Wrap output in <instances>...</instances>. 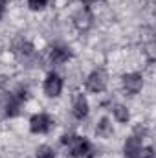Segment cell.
Here are the masks:
<instances>
[{
	"label": "cell",
	"mask_w": 156,
	"mask_h": 158,
	"mask_svg": "<svg viewBox=\"0 0 156 158\" xmlns=\"http://www.w3.org/2000/svg\"><path fill=\"white\" fill-rule=\"evenodd\" d=\"M70 57H72V52H70L68 48H63V46H55V48H51V52H50V61H51L53 64H63V63H66Z\"/></svg>",
	"instance_id": "obj_9"
},
{
	"label": "cell",
	"mask_w": 156,
	"mask_h": 158,
	"mask_svg": "<svg viewBox=\"0 0 156 158\" xmlns=\"http://www.w3.org/2000/svg\"><path fill=\"white\" fill-rule=\"evenodd\" d=\"M83 2H86V4H88V2H94V0H83Z\"/></svg>",
	"instance_id": "obj_18"
},
{
	"label": "cell",
	"mask_w": 156,
	"mask_h": 158,
	"mask_svg": "<svg viewBox=\"0 0 156 158\" xmlns=\"http://www.w3.org/2000/svg\"><path fill=\"white\" fill-rule=\"evenodd\" d=\"M48 4V0H28V6L33 9V11H39V9H44Z\"/></svg>",
	"instance_id": "obj_15"
},
{
	"label": "cell",
	"mask_w": 156,
	"mask_h": 158,
	"mask_svg": "<svg viewBox=\"0 0 156 158\" xmlns=\"http://www.w3.org/2000/svg\"><path fill=\"white\" fill-rule=\"evenodd\" d=\"M63 90V79L57 74H48V77L44 81V92L50 98H57Z\"/></svg>",
	"instance_id": "obj_4"
},
{
	"label": "cell",
	"mask_w": 156,
	"mask_h": 158,
	"mask_svg": "<svg viewBox=\"0 0 156 158\" xmlns=\"http://www.w3.org/2000/svg\"><path fill=\"white\" fill-rule=\"evenodd\" d=\"M123 86H125L127 92L138 94V92L142 90V86H143V77H142V74H127V76L123 77Z\"/></svg>",
	"instance_id": "obj_7"
},
{
	"label": "cell",
	"mask_w": 156,
	"mask_h": 158,
	"mask_svg": "<svg viewBox=\"0 0 156 158\" xmlns=\"http://www.w3.org/2000/svg\"><path fill=\"white\" fill-rule=\"evenodd\" d=\"M37 158H55V153H53L51 147H48V145H40L39 149H37Z\"/></svg>",
	"instance_id": "obj_13"
},
{
	"label": "cell",
	"mask_w": 156,
	"mask_h": 158,
	"mask_svg": "<svg viewBox=\"0 0 156 158\" xmlns=\"http://www.w3.org/2000/svg\"><path fill=\"white\" fill-rule=\"evenodd\" d=\"M30 129L35 134H44L51 129V119H50L48 114H35L30 119Z\"/></svg>",
	"instance_id": "obj_3"
},
{
	"label": "cell",
	"mask_w": 156,
	"mask_h": 158,
	"mask_svg": "<svg viewBox=\"0 0 156 158\" xmlns=\"http://www.w3.org/2000/svg\"><path fill=\"white\" fill-rule=\"evenodd\" d=\"M63 143L68 145L70 155L76 158L86 156L88 151H90V143L84 138H81V136H63Z\"/></svg>",
	"instance_id": "obj_1"
},
{
	"label": "cell",
	"mask_w": 156,
	"mask_h": 158,
	"mask_svg": "<svg viewBox=\"0 0 156 158\" xmlns=\"http://www.w3.org/2000/svg\"><path fill=\"white\" fill-rule=\"evenodd\" d=\"M86 88L90 92H103L107 88V74L103 70H94L86 79Z\"/></svg>",
	"instance_id": "obj_2"
},
{
	"label": "cell",
	"mask_w": 156,
	"mask_h": 158,
	"mask_svg": "<svg viewBox=\"0 0 156 158\" xmlns=\"http://www.w3.org/2000/svg\"><path fill=\"white\" fill-rule=\"evenodd\" d=\"M74 116L77 119H83L86 118V114H88V101H86V98L83 96V94H76L74 96Z\"/></svg>",
	"instance_id": "obj_8"
},
{
	"label": "cell",
	"mask_w": 156,
	"mask_h": 158,
	"mask_svg": "<svg viewBox=\"0 0 156 158\" xmlns=\"http://www.w3.org/2000/svg\"><path fill=\"white\" fill-rule=\"evenodd\" d=\"M92 20H94V17H92V13H90L88 7H81L77 13L74 15V24H76V28L81 30V31L88 30L92 26Z\"/></svg>",
	"instance_id": "obj_6"
},
{
	"label": "cell",
	"mask_w": 156,
	"mask_h": 158,
	"mask_svg": "<svg viewBox=\"0 0 156 158\" xmlns=\"http://www.w3.org/2000/svg\"><path fill=\"white\" fill-rule=\"evenodd\" d=\"M134 132H136V134H134V136H138V138H140V140H142V138H143V136H145V134H147V129H145V127H140V125H138V127H136V129H134Z\"/></svg>",
	"instance_id": "obj_16"
},
{
	"label": "cell",
	"mask_w": 156,
	"mask_h": 158,
	"mask_svg": "<svg viewBox=\"0 0 156 158\" xmlns=\"http://www.w3.org/2000/svg\"><path fill=\"white\" fill-rule=\"evenodd\" d=\"M134 158H154V151H153V147H142Z\"/></svg>",
	"instance_id": "obj_14"
},
{
	"label": "cell",
	"mask_w": 156,
	"mask_h": 158,
	"mask_svg": "<svg viewBox=\"0 0 156 158\" xmlns=\"http://www.w3.org/2000/svg\"><path fill=\"white\" fill-rule=\"evenodd\" d=\"M112 132H114V131H112V123H110L107 118H103L99 123H97V127H96V134L101 136V138H110Z\"/></svg>",
	"instance_id": "obj_11"
},
{
	"label": "cell",
	"mask_w": 156,
	"mask_h": 158,
	"mask_svg": "<svg viewBox=\"0 0 156 158\" xmlns=\"http://www.w3.org/2000/svg\"><path fill=\"white\" fill-rule=\"evenodd\" d=\"M114 118H116L119 123H127V121H129V110H127V107L116 105V107H114Z\"/></svg>",
	"instance_id": "obj_12"
},
{
	"label": "cell",
	"mask_w": 156,
	"mask_h": 158,
	"mask_svg": "<svg viewBox=\"0 0 156 158\" xmlns=\"http://www.w3.org/2000/svg\"><path fill=\"white\" fill-rule=\"evenodd\" d=\"M11 48H13V52L17 53V55H20V57H31L35 52V48H33V44L30 42L28 39H24V37H17V39L13 40V44H11Z\"/></svg>",
	"instance_id": "obj_5"
},
{
	"label": "cell",
	"mask_w": 156,
	"mask_h": 158,
	"mask_svg": "<svg viewBox=\"0 0 156 158\" xmlns=\"http://www.w3.org/2000/svg\"><path fill=\"white\" fill-rule=\"evenodd\" d=\"M140 149H142V140H140L138 136H130V138H127L125 147H123L125 156H127V158H134V156H136V153H138Z\"/></svg>",
	"instance_id": "obj_10"
},
{
	"label": "cell",
	"mask_w": 156,
	"mask_h": 158,
	"mask_svg": "<svg viewBox=\"0 0 156 158\" xmlns=\"http://www.w3.org/2000/svg\"><path fill=\"white\" fill-rule=\"evenodd\" d=\"M4 11H6V2H4V0H0V19L4 17Z\"/></svg>",
	"instance_id": "obj_17"
}]
</instances>
